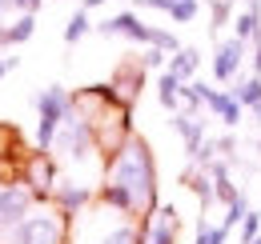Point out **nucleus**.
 Returning a JSON list of instances; mask_svg holds the SVG:
<instances>
[{"label":"nucleus","mask_w":261,"mask_h":244,"mask_svg":"<svg viewBox=\"0 0 261 244\" xmlns=\"http://www.w3.org/2000/svg\"><path fill=\"white\" fill-rule=\"evenodd\" d=\"M97 200L137 216V220L157 208V164H153V148L145 136L129 132V140L117 152L105 156V176H100Z\"/></svg>","instance_id":"nucleus-1"},{"label":"nucleus","mask_w":261,"mask_h":244,"mask_svg":"<svg viewBox=\"0 0 261 244\" xmlns=\"http://www.w3.org/2000/svg\"><path fill=\"white\" fill-rule=\"evenodd\" d=\"M81 216L85 220L72 224V232H68L72 244H141V220L105 204V200H100V212L85 208Z\"/></svg>","instance_id":"nucleus-2"},{"label":"nucleus","mask_w":261,"mask_h":244,"mask_svg":"<svg viewBox=\"0 0 261 244\" xmlns=\"http://www.w3.org/2000/svg\"><path fill=\"white\" fill-rule=\"evenodd\" d=\"M68 232L72 216H65L48 200L40 212H29L16 228H8V244H68Z\"/></svg>","instance_id":"nucleus-3"},{"label":"nucleus","mask_w":261,"mask_h":244,"mask_svg":"<svg viewBox=\"0 0 261 244\" xmlns=\"http://www.w3.org/2000/svg\"><path fill=\"white\" fill-rule=\"evenodd\" d=\"M72 100L76 96H68V88H61V84H48L44 92H36V148L53 152V140L65 124Z\"/></svg>","instance_id":"nucleus-4"},{"label":"nucleus","mask_w":261,"mask_h":244,"mask_svg":"<svg viewBox=\"0 0 261 244\" xmlns=\"http://www.w3.org/2000/svg\"><path fill=\"white\" fill-rule=\"evenodd\" d=\"M36 204V192L29 188L24 180L16 184H0V232H8V228H16L24 216L33 212Z\"/></svg>","instance_id":"nucleus-5"},{"label":"nucleus","mask_w":261,"mask_h":244,"mask_svg":"<svg viewBox=\"0 0 261 244\" xmlns=\"http://www.w3.org/2000/svg\"><path fill=\"white\" fill-rule=\"evenodd\" d=\"M181 216L173 204H157L149 216H141V244H177Z\"/></svg>","instance_id":"nucleus-6"},{"label":"nucleus","mask_w":261,"mask_h":244,"mask_svg":"<svg viewBox=\"0 0 261 244\" xmlns=\"http://www.w3.org/2000/svg\"><path fill=\"white\" fill-rule=\"evenodd\" d=\"M249 48H253V44H245L241 36H229V40H221V44L213 48V80L233 84V80L241 76V64H245V56H249Z\"/></svg>","instance_id":"nucleus-7"},{"label":"nucleus","mask_w":261,"mask_h":244,"mask_svg":"<svg viewBox=\"0 0 261 244\" xmlns=\"http://www.w3.org/2000/svg\"><path fill=\"white\" fill-rule=\"evenodd\" d=\"M20 180L36 192V200H53V188H57V160L44 152V148H36V152L24 160Z\"/></svg>","instance_id":"nucleus-8"},{"label":"nucleus","mask_w":261,"mask_h":244,"mask_svg":"<svg viewBox=\"0 0 261 244\" xmlns=\"http://www.w3.org/2000/svg\"><path fill=\"white\" fill-rule=\"evenodd\" d=\"M201 96H205V108L225 124V128H237V124H241L245 104L233 96V88H213V84H205V80H201Z\"/></svg>","instance_id":"nucleus-9"},{"label":"nucleus","mask_w":261,"mask_h":244,"mask_svg":"<svg viewBox=\"0 0 261 244\" xmlns=\"http://www.w3.org/2000/svg\"><path fill=\"white\" fill-rule=\"evenodd\" d=\"M93 200H97V188H93V184L57 180V188H53V204H57V208H61L65 216H72V220L85 212V208H89Z\"/></svg>","instance_id":"nucleus-10"},{"label":"nucleus","mask_w":261,"mask_h":244,"mask_svg":"<svg viewBox=\"0 0 261 244\" xmlns=\"http://www.w3.org/2000/svg\"><path fill=\"white\" fill-rule=\"evenodd\" d=\"M100 36H125L133 44H153V24H141V16L137 12H117V16H109L105 24H97Z\"/></svg>","instance_id":"nucleus-11"},{"label":"nucleus","mask_w":261,"mask_h":244,"mask_svg":"<svg viewBox=\"0 0 261 244\" xmlns=\"http://www.w3.org/2000/svg\"><path fill=\"white\" fill-rule=\"evenodd\" d=\"M145 72H149V68H145L141 60H137V64H121L117 76H113V96H117L121 104H129V108H133L137 92L145 88Z\"/></svg>","instance_id":"nucleus-12"},{"label":"nucleus","mask_w":261,"mask_h":244,"mask_svg":"<svg viewBox=\"0 0 261 244\" xmlns=\"http://www.w3.org/2000/svg\"><path fill=\"white\" fill-rule=\"evenodd\" d=\"M173 128H177V136L185 140V152L197 156V148L205 144V120H201L197 112H173Z\"/></svg>","instance_id":"nucleus-13"},{"label":"nucleus","mask_w":261,"mask_h":244,"mask_svg":"<svg viewBox=\"0 0 261 244\" xmlns=\"http://www.w3.org/2000/svg\"><path fill=\"white\" fill-rule=\"evenodd\" d=\"M233 36H241L245 44H257L261 40V8L245 4L241 12H233Z\"/></svg>","instance_id":"nucleus-14"},{"label":"nucleus","mask_w":261,"mask_h":244,"mask_svg":"<svg viewBox=\"0 0 261 244\" xmlns=\"http://www.w3.org/2000/svg\"><path fill=\"white\" fill-rule=\"evenodd\" d=\"M169 72H177L181 80H193V72L201 68V52H197L193 44H181L177 52H169V64H165Z\"/></svg>","instance_id":"nucleus-15"},{"label":"nucleus","mask_w":261,"mask_h":244,"mask_svg":"<svg viewBox=\"0 0 261 244\" xmlns=\"http://www.w3.org/2000/svg\"><path fill=\"white\" fill-rule=\"evenodd\" d=\"M181 84H185V80H181L177 72H169V68L161 72V80H157V100H161L165 112H181Z\"/></svg>","instance_id":"nucleus-16"},{"label":"nucleus","mask_w":261,"mask_h":244,"mask_svg":"<svg viewBox=\"0 0 261 244\" xmlns=\"http://www.w3.org/2000/svg\"><path fill=\"white\" fill-rule=\"evenodd\" d=\"M229 88H233V96H237V100L245 104V112H249L253 104H261V72H249V76H237V80H233Z\"/></svg>","instance_id":"nucleus-17"},{"label":"nucleus","mask_w":261,"mask_h":244,"mask_svg":"<svg viewBox=\"0 0 261 244\" xmlns=\"http://www.w3.org/2000/svg\"><path fill=\"white\" fill-rule=\"evenodd\" d=\"M33 32H36V12H20V16H16V24L0 28V44H24Z\"/></svg>","instance_id":"nucleus-18"},{"label":"nucleus","mask_w":261,"mask_h":244,"mask_svg":"<svg viewBox=\"0 0 261 244\" xmlns=\"http://www.w3.org/2000/svg\"><path fill=\"white\" fill-rule=\"evenodd\" d=\"M93 28V20H89V8H76L72 12V20L65 24V44H76V40H85Z\"/></svg>","instance_id":"nucleus-19"},{"label":"nucleus","mask_w":261,"mask_h":244,"mask_svg":"<svg viewBox=\"0 0 261 244\" xmlns=\"http://www.w3.org/2000/svg\"><path fill=\"white\" fill-rule=\"evenodd\" d=\"M233 24V0H209V32H221Z\"/></svg>","instance_id":"nucleus-20"},{"label":"nucleus","mask_w":261,"mask_h":244,"mask_svg":"<svg viewBox=\"0 0 261 244\" xmlns=\"http://www.w3.org/2000/svg\"><path fill=\"white\" fill-rule=\"evenodd\" d=\"M229 240V228L225 224H209L205 216L197 220V240L193 244H225Z\"/></svg>","instance_id":"nucleus-21"},{"label":"nucleus","mask_w":261,"mask_h":244,"mask_svg":"<svg viewBox=\"0 0 261 244\" xmlns=\"http://www.w3.org/2000/svg\"><path fill=\"white\" fill-rule=\"evenodd\" d=\"M245 212H249V200H245V192H241V196H237L233 204H225V220H221V224H225L229 232H233V228H241Z\"/></svg>","instance_id":"nucleus-22"},{"label":"nucleus","mask_w":261,"mask_h":244,"mask_svg":"<svg viewBox=\"0 0 261 244\" xmlns=\"http://www.w3.org/2000/svg\"><path fill=\"white\" fill-rule=\"evenodd\" d=\"M197 8H201V0H173L169 16H173V24H189L197 16Z\"/></svg>","instance_id":"nucleus-23"},{"label":"nucleus","mask_w":261,"mask_h":244,"mask_svg":"<svg viewBox=\"0 0 261 244\" xmlns=\"http://www.w3.org/2000/svg\"><path fill=\"white\" fill-rule=\"evenodd\" d=\"M141 64H145L149 72H157V68H165V64H169V52H165V48H157V44H145V52H141Z\"/></svg>","instance_id":"nucleus-24"},{"label":"nucleus","mask_w":261,"mask_h":244,"mask_svg":"<svg viewBox=\"0 0 261 244\" xmlns=\"http://www.w3.org/2000/svg\"><path fill=\"white\" fill-rule=\"evenodd\" d=\"M257 232H261V208H257V212L249 208V212H245V220H241V236H237V240L249 244L253 236H257Z\"/></svg>","instance_id":"nucleus-25"},{"label":"nucleus","mask_w":261,"mask_h":244,"mask_svg":"<svg viewBox=\"0 0 261 244\" xmlns=\"http://www.w3.org/2000/svg\"><path fill=\"white\" fill-rule=\"evenodd\" d=\"M137 8H153V12H169L173 8V0H133Z\"/></svg>","instance_id":"nucleus-26"},{"label":"nucleus","mask_w":261,"mask_h":244,"mask_svg":"<svg viewBox=\"0 0 261 244\" xmlns=\"http://www.w3.org/2000/svg\"><path fill=\"white\" fill-rule=\"evenodd\" d=\"M8 4H12L16 12H36V8L44 4V0H8Z\"/></svg>","instance_id":"nucleus-27"},{"label":"nucleus","mask_w":261,"mask_h":244,"mask_svg":"<svg viewBox=\"0 0 261 244\" xmlns=\"http://www.w3.org/2000/svg\"><path fill=\"white\" fill-rule=\"evenodd\" d=\"M12 68H16V56H0V76H4V72H12Z\"/></svg>","instance_id":"nucleus-28"},{"label":"nucleus","mask_w":261,"mask_h":244,"mask_svg":"<svg viewBox=\"0 0 261 244\" xmlns=\"http://www.w3.org/2000/svg\"><path fill=\"white\" fill-rule=\"evenodd\" d=\"M253 72H261V40L253 44Z\"/></svg>","instance_id":"nucleus-29"},{"label":"nucleus","mask_w":261,"mask_h":244,"mask_svg":"<svg viewBox=\"0 0 261 244\" xmlns=\"http://www.w3.org/2000/svg\"><path fill=\"white\" fill-rule=\"evenodd\" d=\"M100 4H105V0H81V8H89V12H93V8H100Z\"/></svg>","instance_id":"nucleus-30"},{"label":"nucleus","mask_w":261,"mask_h":244,"mask_svg":"<svg viewBox=\"0 0 261 244\" xmlns=\"http://www.w3.org/2000/svg\"><path fill=\"white\" fill-rule=\"evenodd\" d=\"M249 112H253V120L261 124V104H253V108H249Z\"/></svg>","instance_id":"nucleus-31"},{"label":"nucleus","mask_w":261,"mask_h":244,"mask_svg":"<svg viewBox=\"0 0 261 244\" xmlns=\"http://www.w3.org/2000/svg\"><path fill=\"white\" fill-rule=\"evenodd\" d=\"M0 184H4V164H0Z\"/></svg>","instance_id":"nucleus-32"}]
</instances>
